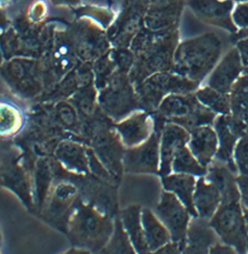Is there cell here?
Instances as JSON below:
<instances>
[{"instance_id": "1", "label": "cell", "mask_w": 248, "mask_h": 254, "mask_svg": "<svg viewBox=\"0 0 248 254\" xmlns=\"http://www.w3.org/2000/svg\"><path fill=\"white\" fill-rule=\"evenodd\" d=\"M178 45V29L160 33L145 27L141 29L129 46L136 57L128 74L133 85H138L152 74L172 71Z\"/></svg>"}, {"instance_id": "2", "label": "cell", "mask_w": 248, "mask_h": 254, "mask_svg": "<svg viewBox=\"0 0 248 254\" xmlns=\"http://www.w3.org/2000/svg\"><path fill=\"white\" fill-rule=\"evenodd\" d=\"M55 20L34 22L21 14L1 34V54L4 61L12 58L40 59L57 29Z\"/></svg>"}, {"instance_id": "3", "label": "cell", "mask_w": 248, "mask_h": 254, "mask_svg": "<svg viewBox=\"0 0 248 254\" xmlns=\"http://www.w3.org/2000/svg\"><path fill=\"white\" fill-rule=\"evenodd\" d=\"M115 218L78 197L67 223L66 235L72 246L100 253L110 240Z\"/></svg>"}, {"instance_id": "4", "label": "cell", "mask_w": 248, "mask_h": 254, "mask_svg": "<svg viewBox=\"0 0 248 254\" xmlns=\"http://www.w3.org/2000/svg\"><path fill=\"white\" fill-rule=\"evenodd\" d=\"M220 53V42L212 35L187 39L178 44L171 72L199 83L215 66Z\"/></svg>"}, {"instance_id": "5", "label": "cell", "mask_w": 248, "mask_h": 254, "mask_svg": "<svg viewBox=\"0 0 248 254\" xmlns=\"http://www.w3.org/2000/svg\"><path fill=\"white\" fill-rule=\"evenodd\" d=\"M46 92L74 69L81 61L75 52L68 22L63 29H55L46 51L40 58Z\"/></svg>"}, {"instance_id": "6", "label": "cell", "mask_w": 248, "mask_h": 254, "mask_svg": "<svg viewBox=\"0 0 248 254\" xmlns=\"http://www.w3.org/2000/svg\"><path fill=\"white\" fill-rule=\"evenodd\" d=\"M166 123H172L190 132L195 127L213 125L216 114L204 106L195 92L188 94H170L153 111Z\"/></svg>"}, {"instance_id": "7", "label": "cell", "mask_w": 248, "mask_h": 254, "mask_svg": "<svg viewBox=\"0 0 248 254\" xmlns=\"http://www.w3.org/2000/svg\"><path fill=\"white\" fill-rule=\"evenodd\" d=\"M1 77L21 99H37L45 91L40 59L17 57L4 61L1 65Z\"/></svg>"}, {"instance_id": "8", "label": "cell", "mask_w": 248, "mask_h": 254, "mask_svg": "<svg viewBox=\"0 0 248 254\" xmlns=\"http://www.w3.org/2000/svg\"><path fill=\"white\" fill-rule=\"evenodd\" d=\"M198 84L189 78L169 71L152 74L135 89L141 110L152 113L167 96L192 93L197 90Z\"/></svg>"}, {"instance_id": "9", "label": "cell", "mask_w": 248, "mask_h": 254, "mask_svg": "<svg viewBox=\"0 0 248 254\" xmlns=\"http://www.w3.org/2000/svg\"><path fill=\"white\" fill-rule=\"evenodd\" d=\"M99 107L114 123H119L141 110L136 89L128 74L116 70L107 86L99 90Z\"/></svg>"}, {"instance_id": "10", "label": "cell", "mask_w": 248, "mask_h": 254, "mask_svg": "<svg viewBox=\"0 0 248 254\" xmlns=\"http://www.w3.org/2000/svg\"><path fill=\"white\" fill-rule=\"evenodd\" d=\"M79 197L78 187L66 178L65 168L57 165L54 187L40 212L42 217L51 225L66 233L67 223Z\"/></svg>"}, {"instance_id": "11", "label": "cell", "mask_w": 248, "mask_h": 254, "mask_svg": "<svg viewBox=\"0 0 248 254\" xmlns=\"http://www.w3.org/2000/svg\"><path fill=\"white\" fill-rule=\"evenodd\" d=\"M209 223L222 242L239 254H248V228L240 202L221 204Z\"/></svg>"}, {"instance_id": "12", "label": "cell", "mask_w": 248, "mask_h": 254, "mask_svg": "<svg viewBox=\"0 0 248 254\" xmlns=\"http://www.w3.org/2000/svg\"><path fill=\"white\" fill-rule=\"evenodd\" d=\"M68 27L81 62H95L111 49L107 29L96 21L89 18H79L68 22Z\"/></svg>"}, {"instance_id": "13", "label": "cell", "mask_w": 248, "mask_h": 254, "mask_svg": "<svg viewBox=\"0 0 248 254\" xmlns=\"http://www.w3.org/2000/svg\"><path fill=\"white\" fill-rule=\"evenodd\" d=\"M149 0H124L120 12L107 29L112 47H129L134 37L144 28Z\"/></svg>"}, {"instance_id": "14", "label": "cell", "mask_w": 248, "mask_h": 254, "mask_svg": "<svg viewBox=\"0 0 248 254\" xmlns=\"http://www.w3.org/2000/svg\"><path fill=\"white\" fill-rule=\"evenodd\" d=\"M114 123L104 124L92 135L89 146L113 177L120 182L124 172V156L126 147L113 126Z\"/></svg>"}, {"instance_id": "15", "label": "cell", "mask_w": 248, "mask_h": 254, "mask_svg": "<svg viewBox=\"0 0 248 254\" xmlns=\"http://www.w3.org/2000/svg\"><path fill=\"white\" fill-rule=\"evenodd\" d=\"M155 214L170 231L171 240L186 246V235L190 223V213L174 193L164 190L155 207Z\"/></svg>"}, {"instance_id": "16", "label": "cell", "mask_w": 248, "mask_h": 254, "mask_svg": "<svg viewBox=\"0 0 248 254\" xmlns=\"http://www.w3.org/2000/svg\"><path fill=\"white\" fill-rule=\"evenodd\" d=\"M161 133L153 130L145 142L126 148L124 156V172L129 174H159Z\"/></svg>"}, {"instance_id": "17", "label": "cell", "mask_w": 248, "mask_h": 254, "mask_svg": "<svg viewBox=\"0 0 248 254\" xmlns=\"http://www.w3.org/2000/svg\"><path fill=\"white\" fill-rule=\"evenodd\" d=\"M94 83L93 62H81L74 69L59 81L52 89L37 99L38 102H57L67 100L83 87Z\"/></svg>"}, {"instance_id": "18", "label": "cell", "mask_w": 248, "mask_h": 254, "mask_svg": "<svg viewBox=\"0 0 248 254\" xmlns=\"http://www.w3.org/2000/svg\"><path fill=\"white\" fill-rule=\"evenodd\" d=\"M186 0H149L144 27L160 33L177 29Z\"/></svg>"}, {"instance_id": "19", "label": "cell", "mask_w": 248, "mask_h": 254, "mask_svg": "<svg viewBox=\"0 0 248 254\" xmlns=\"http://www.w3.org/2000/svg\"><path fill=\"white\" fill-rule=\"evenodd\" d=\"M113 126L126 148L142 144L153 131L151 113L143 110L136 111L119 123H114Z\"/></svg>"}, {"instance_id": "20", "label": "cell", "mask_w": 248, "mask_h": 254, "mask_svg": "<svg viewBox=\"0 0 248 254\" xmlns=\"http://www.w3.org/2000/svg\"><path fill=\"white\" fill-rule=\"evenodd\" d=\"M190 138V132L175 123H166L161 133L159 176L165 177L172 173V163L178 150L186 146Z\"/></svg>"}, {"instance_id": "21", "label": "cell", "mask_w": 248, "mask_h": 254, "mask_svg": "<svg viewBox=\"0 0 248 254\" xmlns=\"http://www.w3.org/2000/svg\"><path fill=\"white\" fill-rule=\"evenodd\" d=\"M54 156L68 172L83 176L91 174L88 146L80 141L62 139L55 149Z\"/></svg>"}, {"instance_id": "22", "label": "cell", "mask_w": 248, "mask_h": 254, "mask_svg": "<svg viewBox=\"0 0 248 254\" xmlns=\"http://www.w3.org/2000/svg\"><path fill=\"white\" fill-rule=\"evenodd\" d=\"M218 241L219 238L211 227L209 220L193 217L189 223L183 254H209L211 247Z\"/></svg>"}, {"instance_id": "23", "label": "cell", "mask_w": 248, "mask_h": 254, "mask_svg": "<svg viewBox=\"0 0 248 254\" xmlns=\"http://www.w3.org/2000/svg\"><path fill=\"white\" fill-rule=\"evenodd\" d=\"M190 138L188 147L202 165L207 168L210 166L218 150V136L210 125L195 127L190 131Z\"/></svg>"}, {"instance_id": "24", "label": "cell", "mask_w": 248, "mask_h": 254, "mask_svg": "<svg viewBox=\"0 0 248 254\" xmlns=\"http://www.w3.org/2000/svg\"><path fill=\"white\" fill-rule=\"evenodd\" d=\"M242 71L240 53L232 50L224 57L209 78L208 86L223 93H230Z\"/></svg>"}, {"instance_id": "25", "label": "cell", "mask_w": 248, "mask_h": 254, "mask_svg": "<svg viewBox=\"0 0 248 254\" xmlns=\"http://www.w3.org/2000/svg\"><path fill=\"white\" fill-rule=\"evenodd\" d=\"M234 174L235 173L232 172L226 165L221 161L210 164L209 168H207V174L205 178L218 189L222 197L221 204L241 201L240 188L236 179L237 177L234 176Z\"/></svg>"}, {"instance_id": "26", "label": "cell", "mask_w": 248, "mask_h": 254, "mask_svg": "<svg viewBox=\"0 0 248 254\" xmlns=\"http://www.w3.org/2000/svg\"><path fill=\"white\" fill-rule=\"evenodd\" d=\"M161 183L165 190L174 193L179 198L192 217H198V213L193 202L197 184L194 176L174 173L161 177Z\"/></svg>"}, {"instance_id": "27", "label": "cell", "mask_w": 248, "mask_h": 254, "mask_svg": "<svg viewBox=\"0 0 248 254\" xmlns=\"http://www.w3.org/2000/svg\"><path fill=\"white\" fill-rule=\"evenodd\" d=\"M119 213L124 230L128 234L136 254H150L151 252L142 223V207L140 205H128Z\"/></svg>"}, {"instance_id": "28", "label": "cell", "mask_w": 248, "mask_h": 254, "mask_svg": "<svg viewBox=\"0 0 248 254\" xmlns=\"http://www.w3.org/2000/svg\"><path fill=\"white\" fill-rule=\"evenodd\" d=\"M215 130L218 136V150L215 158L218 161L223 162L230 168L233 173L238 172V168L234 160L237 140L240 139L232 132L228 125L226 115H221L217 116L214 123Z\"/></svg>"}, {"instance_id": "29", "label": "cell", "mask_w": 248, "mask_h": 254, "mask_svg": "<svg viewBox=\"0 0 248 254\" xmlns=\"http://www.w3.org/2000/svg\"><path fill=\"white\" fill-rule=\"evenodd\" d=\"M34 179V185L36 187V206L39 208L40 213L49 197L52 189L54 187L55 179V158L51 159L46 156L40 157L35 163Z\"/></svg>"}, {"instance_id": "30", "label": "cell", "mask_w": 248, "mask_h": 254, "mask_svg": "<svg viewBox=\"0 0 248 254\" xmlns=\"http://www.w3.org/2000/svg\"><path fill=\"white\" fill-rule=\"evenodd\" d=\"M193 202L198 216L210 220L221 205L222 197L215 185L207 182L205 177H199L196 184Z\"/></svg>"}, {"instance_id": "31", "label": "cell", "mask_w": 248, "mask_h": 254, "mask_svg": "<svg viewBox=\"0 0 248 254\" xmlns=\"http://www.w3.org/2000/svg\"><path fill=\"white\" fill-rule=\"evenodd\" d=\"M4 161L2 168V185L7 186L13 192L16 193L21 200L29 207L31 205V190L24 168H21L15 159Z\"/></svg>"}, {"instance_id": "32", "label": "cell", "mask_w": 248, "mask_h": 254, "mask_svg": "<svg viewBox=\"0 0 248 254\" xmlns=\"http://www.w3.org/2000/svg\"><path fill=\"white\" fill-rule=\"evenodd\" d=\"M142 223L151 253H155L161 246L171 241L170 231L152 210L142 208Z\"/></svg>"}, {"instance_id": "33", "label": "cell", "mask_w": 248, "mask_h": 254, "mask_svg": "<svg viewBox=\"0 0 248 254\" xmlns=\"http://www.w3.org/2000/svg\"><path fill=\"white\" fill-rule=\"evenodd\" d=\"M98 95L99 90L93 83L80 89L67 99L77 111L81 123L95 118L102 112L99 107Z\"/></svg>"}, {"instance_id": "34", "label": "cell", "mask_w": 248, "mask_h": 254, "mask_svg": "<svg viewBox=\"0 0 248 254\" xmlns=\"http://www.w3.org/2000/svg\"><path fill=\"white\" fill-rule=\"evenodd\" d=\"M231 115L248 124V74L236 81L231 90Z\"/></svg>"}, {"instance_id": "35", "label": "cell", "mask_w": 248, "mask_h": 254, "mask_svg": "<svg viewBox=\"0 0 248 254\" xmlns=\"http://www.w3.org/2000/svg\"><path fill=\"white\" fill-rule=\"evenodd\" d=\"M172 172L188 174L194 177H206L207 168H204L190 152L187 145L178 150L172 163Z\"/></svg>"}, {"instance_id": "36", "label": "cell", "mask_w": 248, "mask_h": 254, "mask_svg": "<svg viewBox=\"0 0 248 254\" xmlns=\"http://www.w3.org/2000/svg\"><path fill=\"white\" fill-rule=\"evenodd\" d=\"M196 97L204 106L210 108L216 114L231 115V98L230 93H223L207 86L196 90Z\"/></svg>"}, {"instance_id": "37", "label": "cell", "mask_w": 248, "mask_h": 254, "mask_svg": "<svg viewBox=\"0 0 248 254\" xmlns=\"http://www.w3.org/2000/svg\"><path fill=\"white\" fill-rule=\"evenodd\" d=\"M101 254H136L128 234L124 230L120 213L115 217V229L107 246L100 251Z\"/></svg>"}, {"instance_id": "38", "label": "cell", "mask_w": 248, "mask_h": 254, "mask_svg": "<svg viewBox=\"0 0 248 254\" xmlns=\"http://www.w3.org/2000/svg\"><path fill=\"white\" fill-rule=\"evenodd\" d=\"M75 15V19L89 18L96 21L104 29H108L114 21L116 15L111 8L99 6V5H82L70 8Z\"/></svg>"}, {"instance_id": "39", "label": "cell", "mask_w": 248, "mask_h": 254, "mask_svg": "<svg viewBox=\"0 0 248 254\" xmlns=\"http://www.w3.org/2000/svg\"><path fill=\"white\" fill-rule=\"evenodd\" d=\"M23 116L19 108L10 103L1 104V135L8 138L21 129Z\"/></svg>"}, {"instance_id": "40", "label": "cell", "mask_w": 248, "mask_h": 254, "mask_svg": "<svg viewBox=\"0 0 248 254\" xmlns=\"http://www.w3.org/2000/svg\"><path fill=\"white\" fill-rule=\"evenodd\" d=\"M111 49L93 62L94 85L98 90L107 86L112 75L116 71V64L112 56Z\"/></svg>"}, {"instance_id": "41", "label": "cell", "mask_w": 248, "mask_h": 254, "mask_svg": "<svg viewBox=\"0 0 248 254\" xmlns=\"http://www.w3.org/2000/svg\"><path fill=\"white\" fill-rule=\"evenodd\" d=\"M112 56L116 64V70L129 74L135 62V54L129 47H112Z\"/></svg>"}, {"instance_id": "42", "label": "cell", "mask_w": 248, "mask_h": 254, "mask_svg": "<svg viewBox=\"0 0 248 254\" xmlns=\"http://www.w3.org/2000/svg\"><path fill=\"white\" fill-rule=\"evenodd\" d=\"M234 160L240 175L248 176V139L245 135L236 145Z\"/></svg>"}, {"instance_id": "43", "label": "cell", "mask_w": 248, "mask_h": 254, "mask_svg": "<svg viewBox=\"0 0 248 254\" xmlns=\"http://www.w3.org/2000/svg\"><path fill=\"white\" fill-rule=\"evenodd\" d=\"M46 12L47 8L46 3L44 2V0H39L31 4L26 14L30 21L34 22H42L46 21Z\"/></svg>"}, {"instance_id": "44", "label": "cell", "mask_w": 248, "mask_h": 254, "mask_svg": "<svg viewBox=\"0 0 248 254\" xmlns=\"http://www.w3.org/2000/svg\"><path fill=\"white\" fill-rule=\"evenodd\" d=\"M236 179L241 194L242 206L248 208V176L240 175Z\"/></svg>"}, {"instance_id": "45", "label": "cell", "mask_w": 248, "mask_h": 254, "mask_svg": "<svg viewBox=\"0 0 248 254\" xmlns=\"http://www.w3.org/2000/svg\"><path fill=\"white\" fill-rule=\"evenodd\" d=\"M155 254H183L182 246L178 242L175 241H170L167 243L166 245L161 246L160 249H158Z\"/></svg>"}, {"instance_id": "46", "label": "cell", "mask_w": 248, "mask_h": 254, "mask_svg": "<svg viewBox=\"0 0 248 254\" xmlns=\"http://www.w3.org/2000/svg\"><path fill=\"white\" fill-rule=\"evenodd\" d=\"M236 253L237 252H236L235 249L232 246L226 245V244H224L222 241H218V242L215 243V245L211 247L210 251H209V254H236Z\"/></svg>"}, {"instance_id": "47", "label": "cell", "mask_w": 248, "mask_h": 254, "mask_svg": "<svg viewBox=\"0 0 248 254\" xmlns=\"http://www.w3.org/2000/svg\"><path fill=\"white\" fill-rule=\"evenodd\" d=\"M54 6H63V7H75L78 6L81 0H50Z\"/></svg>"}, {"instance_id": "48", "label": "cell", "mask_w": 248, "mask_h": 254, "mask_svg": "<svg viewBox=\"0 0 248 254\" xmlns=\"http://www.w3.org/2000/svg\"><path fill=\"white\" fill-rule=\"evenodd\" d=\"M239 49H240V55L241 58L242 64L246 66V68L248 67V41L241 42L239 45Z\"/></svg>"}, {"instance_id": "49", "label": "cell", "mask_w": 248, "mask_h": 254, "mask_svg": "<svg viewBox=\"0 0 248 254\" xmlns=\"http://www.w3.org/2000/svg\"><path fill=\"white\" fill-rule=\"evenodd\" d=\"M243 207V206H242ZM243 211H244L245 220H246V223H247V228H248V208L243 207Z\"/></svg>"}, {"instance_id": "50", "label": "cell", "mask_w": 248, "mask_h": 254, "mask_svg": "<svg viewBox=\"0 0 248 254\" xmlns=\"http://www.w3.org/2000/svg\"><path fill=\"white\" fill-rule=\"evenodd\" d=\"M244 135L248 139V129H247V131H246V133H245V135Z\"/></svg>"}, {"instance_id": "51", "label": "cell", "mask_w": 248, "mask_h": 254, "mask_svg": "<svg viewBox=\"0 0 248 254\" xmlns=\"http://www.w3.org/2000/svg\"><path fill=\"white\" fill-rule=\"evenodd\" d=\"M245 72H246V74H248V68H246V71H245Z\"/></svg>"}]
</instances>
